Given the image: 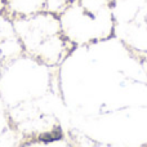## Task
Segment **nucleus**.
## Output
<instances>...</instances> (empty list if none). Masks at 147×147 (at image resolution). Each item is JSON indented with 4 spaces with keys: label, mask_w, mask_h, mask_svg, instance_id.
I'll list each match as a JSON object with an SVG mask.
<instances>
[{
    "label": "nucleus",
    "mask_w": 147,
    "mask_h": 147,
    "mask_svg": "<svg viewBox=\"0 0 147 147\" xmlns=\"http://www.w3.org/2000/svg\"><path fill=\"white\" fill-rule=\"evenodd\" d=\"M61 132L57 130V132H52V133H48V134H43L40 137V140L43 142H52V141H57L61 138Z\"/></svg>",
    "instance_id": "nucleus-1"
}]
</instances>
